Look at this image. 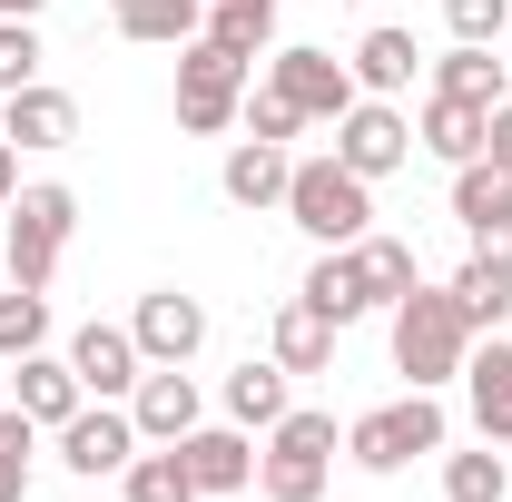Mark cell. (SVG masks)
Instances as JSON below:
<instances>
[{
    "instance_id": "cell-1",
    "label": "cell",
    "mask_w": 512,
    "mask_h": 502,
    "mask_svg": "<svg viewBox=\"0 0 512 502\" xmlns=\"http://www.w3.org/2000/svg\"><path fill=\"white\" fill-rule=\"evenodd\" d=\"M394 375L404 384H453L463 375V355H473V325H463V306H453V286H414V296H394Z\"/></svg>"
},
{
    "instance_id": "cell-2",
    "label": "cell",
    "mask_w": 512,
    "mask_h": 502,
    "mask_svg": "<svg viewBox=\"0 0 512 502\" xmlns=\"http://www.w3.org/2000/svg\"><path fill=\"white\" fill-rule=\"evenodd\" d=\"M286 217L316 237V247H355L375 227V178H355L345 158H296L286 178Z\"/></svg>"
},
{
    "instance_id": "cell-3",
    "label": "cell",
    "mask_w": 512,
    "mask_h": 502,
    "mask_svg": "<svg viewBox=\"0 0 512 502\" xmlns=\"http://www.w3.org/2000/svg\"><path fill=\"white\" fill-rule=\"evenodd\" d=\"M0 217H10V237H0L10 286L50 296V276H60V256H69V227H79V197H69V188H20Z\"/></svg>"
},
{
    "instance_id": "cell-4",
    "label": "cell",
    "mask_w": 512,
    "mask_h": 502,
    "mask_svg": "<svg viewBox=\"0 0 512 502\" xmlns=\"http://www.w3.org/2000/svg\"><path fill=\"white\" fill-rule=\"evenodd\" d=\"M444 443H453L444 404L414 384V394H394V404H375V414L345 424V463H365V473H404L414 453H444Z\"/></svg>"
},
{
    "instance_id": "cell-5",
    "label": "cell",
    "mask_w": 512,
    "mask_h": 502,
    "mask_svg": "<svg viewBox=\"0 0 512 502\" xmlns=\"http://www.w3.org/2000/svg\"><path fill=\"white\" fill-rule=\"evenodd\" d=\"M325 473H335V414H276L266 424V453H256V493L266 502H325Z\"/></svg>"
},
{
    "instance_id": "cell-6",
    "label": "cell",
    "mask_w": 512,
    "mask_h": 502,
    "mask_svg": "<svg viewBox=\"0 0 512 502\" xmlns=\"http://www.w3.org/2000/svg\"><path fill=\"white\" fill-rule=\"evenodd\" d=\"M237 109H247V60L197 30L188 50H178V128L188 138H217V128H237Z\"/></svg>"
},
{
    "instance_id": "cell-7",
    "label": "cell",
    "mask_w": 512,
    "mask_h": 502,
    "mask_svg": "<svg viewBox=\"0 0 512 502\" xmlns=\"http://www.w3.org/2000/svg\"><path fill=\"white\" fill-rule=\"evenodd\" d=\"M266 89H276V99H296V109L325 119V128L365 99V89H355V69L335 60V50H276V60H266Z\"/></svg>"
},
{
    "instance_id": "cell-8",
    "label": "cell",
    "mask_w": 512,
    "mask_h": 502,
    "mask_svg": "<svg viewBox=\"0 0 512 502\" xmlns=\"http://www.w3.org/2000/svg\"><path fill=\"white\" fill-rule=\"evenodd\" d=\"M335 158H345L355 178H394V168L414 158V119H404L394 99H355V109L335 119Z\"/></svg>"
},
{
    "instance_id": "cell-9",
    "label": "cell",
    "mask_w": 512,
    "mask_h": 502,
    "mask_svg": "<svg viewBox=\"0 0 512 502\" xmlns=\"http://www.w3.org/2000/svg\"><path fill=\"white\" fill-rule=\"evenodd\" d=\"M69 375H79L89 404H119L128 384L148 375V355H138V335H128V325H99V315H89V325L69 335Z\"/></svg>"
},
{
    "instance_id": "cell-10",
    "label": "cell",
    "mask_w": 512,
    "mask_h": 502,
    "mask_svg": "<svg viewBox=\"0 0 512 502\" xmlns=\"http://www.w3.org/2000/svg\"><path fill=\"white\" fill-rule=\"evenodd\" d=\"M128 424H138V443H178L207 424V404H197V375L188 365H148V375L128 384Z\"/></svg>"
},
{
    "instance_id": "cell-11",
    "label": "cell",
    "mask_w": 512,
    "mask_h": 502,
    "mask_svg": "<svg viewBox=\"0 0 512 502\" xmlns=\"http://www.w3.org/2000/svg\"><path fill=\"white\" fill-rule=\"evenodd\" d=\"M128 453H138V424H128V404H79L60 424V463L79 483H99V473H128Z\"/></svg>"
},
{
    "instance_id": "cell-12",
    "label": "cell",
    "mask_w": 512,
    "mask_h": 502,
    "mask_svg": "<svg viewBox=\"0 0 512 502\" xmlns=\"http://www.w3.org/2000/svg\"><path fill=\"white\" fill-rule=\"evenodd\" d=\"M128 335H138V355H148V365H188L197 345H207V306L178 296V286H158V296H138Z\"/></svg>"
},
{
    "instance_id": "cell-13",
    "label": "cell",
    "mask_w": 512,
    "mask_h": 502,
    "mask_svg": "<svg viewBox=\"0 0 512 502\" xmlns=\"http://www.w3.org/2000/svg\"><path fill=\"white\" fill-rule=\"evenodd\" d=\"M178 453H188L197 502L247 493V483H256V443H247V424H197V434H178Z\"/></svg>"
},
{
    "instance_id": "cell-14",
    "label": "cell",
    "mask_w": 512,
    "mask_h": 502,
    "mask_svg": "<svg viewBox=\"0 0 512 502\" xmlns=\"http://www.w3.org/2000/svg\"><path fill=\"white\" fill-rule=\"evenodd\" d=\"M0 138H10V148H69V138H79V99L50 89V79H30V89L0 99Z\"/></svg>"
},
{
    "instance_id": "cell-15",
    "label": "cell",
    "mask_w": 512,
    "mask_h": 502,
    "mask_svg": "<svg viewBox=\"0 0 512 502\" xmlns=\"http://www.w3.org/2000/svg\"><path fill=\"white\" fill-rule=\"evenodd\" d=\"M463 394H473V434L512 443V345H503V335L463 355Z\"/></svg>"
},
{
    "instance_id": "cell-16",
    "label": "cell",
    "mask_w": 512,
    "mask_h": 502,
    "mask_svg": "<svg viewBox=\"0 0 512 502\" xmlns=\"http://www.w3.org/2000/svg\"><path fill=\"white\" fill-rule=\"evenodd\" d=\"M316 315H335V325H355V315H375V286H365V256L355 247H325L316 266H306V286H296Z\"/></svg>"
},
{
    "instance_id": "cell-17",
    "label": "cell",
    "mask_w": 512,
    "mask_h": 502,
    "mask_svg": "<svg viewBox=\"0 0 512 502\" xmlns=\"http://www.w3.org/2000/svg\"><path fill=\"white\" fill-rule=\"evenodd\" d=\"M355 89L365 99H394V89H414V69H424V50H414V30H394V20H375L365 40H355Z\"/></svg>"
},
{
    "instance_id": "cell-18",
    "label": "cell",
    "mask_w": 512,
    "mask_h": 502,
    "mask_svg": "<svg viewBox=\"0 0 512 502\" xmlns=\"http://www.w3.org/2000/svg\"><path fill=\"white\" fill-rule=\"evenodd\" d=\"M20 414H30V424H40V434H60L69 414H79V404H89V394H79V375H69V355H20Z\"/></svg>"
},
{
    "instance_id": "cell-19",
    "label": "cell",
    "mask_w": 512,
    "mask_h": 502,
    "mask_svg": "<svg viewBox=\"0 0 512 502\" xmlns=\"http://www.w3.org/2000/svg\"><path fill=\"white\" fill-rule=\"evenodd\" d=\"M483 128H493V109H473V99H424V119H414V148H434L444 168H463V158H483Z\"/></svg>"
},
{
    "instance_id": "cell-20",
    "label": "cell",
    "mask_w": 512,
    "mask_h": 502,
    "mask_svg": "<svg viewBox=\"0 0 512 502\" xmlns=\"http://www.w3.org/2000/svg\"><path fill=\"white\" fill-rule=\"evenodd\" d=\"M119 40H148V50H188L207 30V0H109Z\"/></svg>"
},
{
    "instance_id": "cell-21",
    "label": "cell",
    "mask_w": 512,
    "mask_h": 502,
    "mask_svg": "<svg viewBox=\"0 0 512 502\" xmlns=\"http://www.w3.org/2000/svg\"><path fill=\"white\" fill-rule=\"evenodd\" d=\"M335 335H345L335 315H316L306 296H286V306H276V365H286V375H325V365H335Z\"/></svg>"
},
{
    "instance_id": "cell-22",
    "label": "cell",
    "mask_w": 512,
    "mask_h": 502,
    "mask_svg": "<svg viewBox=\"0 0 512 502\" xmlns=\"http://www.w3.org/2000/svg\"><path fill=\"white\" fill-rule=\"evenodd\" d=\"M286 178H296V158H286V148H266V138L227 148V168H217V188L237 197V207H286Z\"/></svg>"
},
{
    "instance_id": "cell-23",
    "label": "cell",
    "mask_w": 512,
    "mask_h": 502,
    "mask_svg": "<svg viewBox=\"0 0 512 502\" xmlns=\"http://www.w3.org/2000/svg\"><path fill=\"white\" fill-rule=\"evenodd\" d=\"M434 89H444V99H473V109H503L512 69L493 60V40H453L444 60H434Z\"/></svg>"
},
{
    "instance_id": "cell-24",
    "label": "cell",
    "mask_w": 512,
    "mask_h": 502,
    "mask_svg": "<svg viewBox=\"0 0 512 502\" xmlns=\"http://www.w3.org/2000/svg\"><path fill=\"white\" fill-rule=\"evenodd\" d=\"M453 306H463L473 335H503V315H512V266H503V256H473V266L453 276Z\"/></svg>"
},
{
    "instance_id": "cell-25",
    "label": "cell",
    "mask_w": 512,
    "mask_h": 502,
    "mask_svg": "<svg viewBox=\"0 0 512 502\" xmlns=\"http://www.w3.org/2000/svg\"><path fill=\"white\" fill-rule=\"evenodd\" d=\"M453 217H463L473 237H483L493 217H512V178L493 168V158H463V168H453Z\"/></svg>"
},
{
    "instance_id": "cell-26",
    "label": "cell",
    "mask_w": 512,
    "mask_h": 502,
    "mask_svg": "<svg viewBox=\"0 0 512 502\" xmlns=\"http://www.w3.org/2000/svg\"><path fill=\"white\" fill-rule=\"evenodd\" d=\"M276 414H286V365H276V355H266V365H237V375H227V424H276Z\"/></svg>"
},
{
    "instance_id": "cell-27",
    "label": "cell",
    "mask_w": 512,
    "mask_h": 502,
    "mask_svg": "<svg viewBox=\"0 0 512 502\" xmlns=\"http://www.w3.org/2000/svg\"><path fill=\"white\" fill-rule=\"evenodd\" d=\"M207 40L237 50V60H256L276 40V0H207Z\"/></svg>"
},
{
    "instance_id": "cell-28",
    "label": "cell",
    "mask_w": 512,
    "mask_h": 502,
    "mask_svg": "<svg viewBox=\"0 0 512 502\" xmlns=\"http://www.w3.org/2000/svg\"><path fill=\"white\" fill-rule=\"evenodd\" d=\"M128 502H197V483H188V453L178 443H158V453H128Z\"/></svg>"
},
{
    "instance_id": "cell-29",
    "label": "cell",
    "mask_w": 512,
    "mask_h": 502,
    "mask_svg": "<svg viewBox=\"0 0 512 502\" xmlns=\"http://www.w3.org/2000/svg\"><path fill=\"white\" fill-rule=\"evenodd\" d=\"M355 256H365L375 306H394V296H414V286H424V266H414V247H404V237H375V227H365V237H355Z\"/></svg>"
},
{
    "instance_id": "cell-30",
    "label": "cell",
    "mask_w": 512,
    "mask_h": 502,
    "mask_svg": "<svg viewBox=\"0 0 512 502\" xmlns=\"http://www.w3.org/2000/svg\"><path fill=\"white\" fill-rule=\"evenodd\" d=\"M512 493V463L483 443V453H444V502H503Z\"/></svg>"
},
{
    "instance_id": "cell-31",
    "label": "cell",
    "mask_w": 512,
    "mask_h": 502,
    "mask_svg": "<svg viewBox=\"0 0 512 502\" xmlns=\"http://www.w3.org/2000/svg\"><path fill=\"white\" fill-rule=\"evenodd\" d=\"M40 345H50V296L10 286V296H0V355L20 365V355H40Z\"/></svg>"
},
{
    "instance_id": "cell-32",
    "label": "cell",
    "mask_w": 512,
    "mask_h": 502,
    "mask_svg": "<svg viewBox=\"0 0 512 502\" xmlns=\"http://www.w3.org/2000/svg\"><path fill=\"white\" fill-rule=\"evenodd\" d=\"M30 443H40V424L10 404L0 414V502H30Z\"/></svg>"
},
{
    "instance_id": "cell-33",
    "label": "cell",
    "mask_w": 512,
    "mask_h": 502,
    "mask_svg": "<svg viewBox=\"0 0 512 502\" xmlns=\"http://www.w3.org/2000/svg\"><path fill=\"white\" fill-rule=\"evenodd\" d=\"M40 60H50V50H40V20H0V99H10V89H30Z\"/></svg>"
},
{
    "instance_id": "cell-34",
    "label": "cell",
    "mask_w": 512,
    "mask_h": 502,
    "mask_svg": "<svg viewBox=\"0 0 512 502\" xmlns=\"http://www.w3.org/2000/svg\"><path fill=\"white\" fill-rule=\"evenodd\" d=\"M237 119H247V138H266V148H286V138L306 128V109H296V99H276V89H247V109H237Z\"/></svg>"
},
{
    "instance_id": "cell-35",
    "label": "cell",
    "mask_w": 512,
    "mask_h": 502,
    "mask_svg": "<svg viewBox=\"0 0 512 502\" xmlns=\"http://www.w3.org/2000/svg\"><path fill=\"white\" fill-rule=\"evenodd\" d=\"M503 20H512V0H444L453 40H503Z\"/></svg>"
},
{
    "instance_id": "cell-36",
    "label": "cell",
    "mask_w": 512,
    "mask_h": 502,
    "mask_svg": "<svg viewBox=\"0 0 512 502\" xmlns=\"http://www.w3.org/2000/svg\"><path fill=\"white\" fill-rule=\"evenodd\" d=\"M483 158H493V168H503V178H512V99H503V109H493V128H483Z\"/></svg>"
},
{
    "instance_id": "cell-37",
    "label": "cell",
    "mask_w": 512,
    "mask_h": 502,
    "mask_svg": "<svg viewBox=\"0 0 512 502\" xmlns=\"http://www.w3.org/2000/svg\"><path fill=\"white\" fill-rule=\"evenodd\" d=\"M473 247H483V256H503V266H512V217H493V227H483Z\"/></svg>"
},
{
    "instance_id": "cell-38",
    "label": "cell",
    "mask_w": 512,
    "mask_h": 502,
    "mask_svg": "<svg viewBox=\"0 0 512 502\" xmlns=\"http://www.w3.org/2000/svg\"><path fill=\"white\" fill-rule=\"evenodd\" d=\"M10 197H20V148L0 138V207H10Z\"/></svg>"
},
{
    "instance_id": "cell-39",
    "label": "cell",
    "mask_w": 512,
    "mask_h": 502,
    "mask_svg": "<svg viewBox=\"0 0 512 502\" xmlns=\"http://www.w3.org/2000/svg\"><path fill=\"white\" fill-rule=\"evenodd\" d=\"M40 10H50V0H0V20H40Z\"/></svg>"
}]
</instances>
